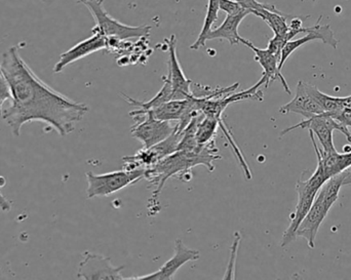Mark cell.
<instances>
[{
	"instance_id": "cell-21",
	"label": "cell",
	"mask_w": 351,
	"mask_h": 280,
	"mask_svg": "<svg viewBox=\"0 0 351 280\" xmlns=\"http://www.w3.org/2000/svg\"><path fill=\"white\" fill-rule=\"evenodd\" d=\"M219 10H220V8H219V0H208V10H206V18H204L202 31H200L195 42L190 45V49L197 51L200 47L206 45V36H208V33L213 30L212 27L214 23L218 20Z\"/></svg>"
},
{
	"instance_id": "cell-12",
	"label": "cell",
	"mask_w": 351,
	"mask_h": 280,
	"mask_svg": "<svg viewBox=\"0 0 351 280\" xmlns=\"http://www.w3.org/2000/svg\"><path fill=\"white\" fill-rule=\"evenodd\" d=\"M331 207V205H328L321 196L317 195L311 209L299 225L296 236L297 238H304L308 244L309 248H315L317 232H319V227H321L322 223L329 214Z\"/></svg>"
},
{
	"instance_id": "cell-6",
	"label": "cell",
	"mask_w": 351,
	"mask_h": 280,
	"mask_svg": "<svg viewBox=\"0 0 351 280\" xmlns=\"http://www.w3.org/2000/svg\"><path fill=\"white\" fill-rule=\"evenodd\" d=\"M297 129H307L313 135L317 136L325 152H333L336 150L333 141L334 131H341L346 136H348L350 133V129L348 127L340 125V123H338L329 113L313 115V116L309 117V118H305L304 120L300 121L298 125L287 127L280 133V137Z\"/></svg>"
},
{
	"instance_id": "cell-26",
	"label": "cell",
	"mask_w": 351,
	"mask_h": 280,
	"mask_svg": "<svg viewBox=\"0 0 351 280\" xmlns=\"http://www.w3.org/2000/svg\"><path fill=\"white\" fill-rule=\"evenodd\" d=\"M0 209L4 213H8L12 209V203L2 194L1 190H0Z\"/></svg>"
},
{
	"instance_id": "cell-10",
	"label": "cell",
	"mask_w": 351,
	"mask_h": 280,
	"mask_svg": "<svg viewBox=\"0 0 351 280\" xmlns=\"http://www.w3.org/2000/svg\"><path fill=\"white\" fill-rule=\"evenodd\" d=\"M169 49V73L168 77L172 82L173 97L172 100H184L193 96L191 90L192 81L186 77L183 69L178 61L177 57V38L175 35H171L168 39Z\"/></svg>"
},
{
	"instance_id": "cell-25",
	"label": "cell",
	"mask_w": 351,
	"mask_h": 280,
	"mask_svg": "<svg viewBox=\"0 0 351 280\" xmlns=\"http://www.w3.org/2000/svg\"><path fill=\"white\" fill-rule=\"evenodd\" d=\"M10 99H12V94H10V86H8V80L0 68V113H1L4 104L6 102H10Z\"/></svg>"
},
{
	"instance_id": "cell-31",
	"label": "cell",
	"mask_w": 351,
	"mask_h": 280,
	"mask_svg": "<svg viewBox=\"0 0 351 280\" xmlns=\"http://www.w3.org/2000/svg\"><path fill=\"white\" fill-rule=\"evenodd\" d=\"M313 1H315V0H313Z\"/></svg>"
},
{
	"instance_id": "cell-23",
	"label": "cell",
	"mask_w": 351,
	"mask_h": 280,
	"mask_svg": "<svg viewBox=\"0 0 351 280\" xmlns=\"http://www.w3.org/2000/svg\"><path fill=\"white\" fill-rule=\"evenodd\" d=\"M241 234L239 231L234 233V240H233L232 246L230 249V257H229L228 265H227L226 272H225L223 279H234L235 261H237V251H239V244H241Z\"/></svg>"
},
{
	"instance_id": "cell-11",
	"label": "cell",
	"mask_w": 351,
	"mask_h": 280,
	"mask_svg": "<svg viewBox=\"0 0 351 280\" xmlns=\"http://www.w3.org/2000/svg\"><path fill=\"white\" fill-rule=\"evenodd\" d=\"M322 16L317 21V24L313 27H307L306 33L304 36L301 38L296 39V40H290L286 43L284 49L282 51V55H280V61L278 64V68L280 70L282 69L285 63L287 60L289 59L291 55L294 53L295 51L302 47V45L306 44V43L311 42L313 40H322L326 44L331 45L333 49H337L338 40L334 36V32L332 31L330 25H324L321 26Z\"/></svg>"
},
{
	"instance_id": "cell-3",
	"label": "cell",
	"mask_w": 351,
	"mask_h": 280,
	"mask_svg": "<svg viewBox=\"0 0 351 280\" xmlns=\"http://www.w3.org/2000/svg\"><path fill=\"white\" fill-rule=\"evenodd\" d=\"M327 180V177L324 174L321 166L317 164L315 172L307 180L300 179L297 182L296 190L298 193V203H297L296 209L292 215L290 225L282 236V242H280L282 248L289 246L291 242L296 240V232L299 225L311 209L319 189Z\"/></svg>"
},
{
	"instance_id": "cell-17",
	"label": "cell",
	"mask_w": 351,
	"mask_h": 280,
	"mask_svg": "<svg viewBox=\"0 0 351 280\" xmlns=\"http://www.w3.org/2000/svg\"><path fill=\"white\" fill-rule=\"evenodd\" d=\"M251 14L249 10L235 16L227 14L224 22L220 27L210 31L206 36V41L214 40V39H226L231 45L239 44L243 40V37L239 34V27L243 18Z\"/></svg>"
},
{
	"instance_id": "cell-16",
	"label": "cell",
	"mask_w": 351,
	"mask_h": 280,
	"mask_svg": "<svg viewBox=\"0 0 351 280\" xmlns=\"http://www.w3.org/2000/svg\"><path fill=\"white\" fill-rule=\"evenodd\" d=\"M309 137L313 142V147L317 152V164L321 166L324 174L329 180L331 177L348 170L351 166V151L339 153L337 150L333 152H325L317 147L315 135L309 131Z\"/></svg>"
},
{
	"instance_id": "cell-15",
	"label": "cell",
	"mask_w": 351,
	"mask_h": 280,
	"mask_svg": "<svg viewBox=\"0 0 351 280\" xmlns=\"http://www.w3.org/2000/svg\"><path fill=\"white\" fill-rule=\"evenodd\" d=\"M280 113L288 114V113H296L302 115L305 118L313 116V115L326 113L321 105L307 92L305 88L304 81L300 80L297 84L296 94L291 102L287 103L280 107Z\"/></svg>"
},
{
	"instance_id": "cell-13",
	"label": "cell",
	"mask_w": 351,
	"mask_h": 280,
	"mask_svg": "<svg viewBox=\"0 0 351 280\" xmlns=\"http://www.w3.org/2000/svg\"><path fill=\"white\" fill-rule=\"evenodd\" d=\"M107 49V37L100 33H93L90 38L80 41L71 49L60 55V60L53 67L55 73H61L68 65L84 59L90 53Z\"/></svg>"
},
{
	"instance_id": "cell-24",
	"label": "cell",
	"mask_w": 351,
	"mask_h": 280,
	"mask_svg": "<svg viewBox=\"0 0 351 280\" xmlns=\"http://www.w3.org/2000/svg\"><path fill=\"white\" fill-rule=\"evenodd\" d=\"M219 8L220 10H223L230 16H235L247 10L234 0H219Z\"/></svg>"
},
{
	"instance_id": "cell-14",
	"label": "cell",
	"mask_w": 351,
	"mask_h": 280,
	"mask_svg": "<svg viewBox=\"0 0 351 280\" xmlns=\"http://www.w3.org/2000/svg\"><path fill=\"white\" fill-rule=\"evenodd\" d=\"M241 43L247 45L249 49L254 51V53H255V61H257L261 65V67L263 68V76L262 77L264 78V81H265V84H264L265 88H268L271 82L278 79L282 82L286 92L291 94L290 86H289L287 80L285 79L284 75L282 74V70H280V68H278L280 58L276 57L274 53L268 51L267 49H262L255 47L247 39L243 38Z\"/></svg>"
},
{
	"instance_id": "cell-28",
	"label": "cell",
	"mask_w": 351,
	"mask_h": 280,
	"mask_svg": "<svg viewBox=\"0 0 351 280\" xmlns=\"http://www.w3.org/2000/svg\"><path fill=\"white\" fill-rule=\"evenodd\" d=\"M5 178H3V177H0V188H1V187L5 186Z\"/></svg>"
},
{
	"instance_id": "cell-22",
	"label": "cell",
	"mask_w": 351,
	"mask_h": 280,
	"mask_svg": "<svg viewBox=\"0 0 351 280\" xmlns=\"http://www.w3.org/2000/svg\"><path fill=\"white\" fill-rule=\"evenodd\" d=\"M218 127H220L218 119L204 114L196 129V141L198 145H206L208 142L216 139Z\"/></svg>"
},
{
	"instance_id": "cell-4",
	"label": "cell",
	"mask_w": 351,
	"mask_h": 280,
	"mask_svg": "<svg viewBox=\"0 0 351 280\" xmlns=\"http://www.w3.org/2000/svg\"><path fill=\"white\" fill-rule=\"evenodd\" d=\"M145 168H132L127 166H123V170L106 173V174L97 175L92 172L86 173V177L88 181L86 199L105 197L119 192L125 187L139 182L141 179H145Z\"/></svg>"
},
{
	"instance_id": "cell-27",
	"label": "cell",
	"mask_w": 351,
	"mask_h": 280,
	"mask_svg": "<svg viewBox=\"0 0 351 280\" xmlns=\"http://www.w3.org/2000/svg\"><path fill=\"white\" fill-rule=\"evenodd\" d=\"M289 28L295 29V30H301L303 28V20L300 18H294L291 21Z\"/></svg>"
},
{
	"instance_id": "cell-1",
	"label": "cell",
	"mask_w": 351,
	"mask_h": 280,
	"mask_svg": "<svg viewBox=\"0 0 351 280\" xmlns=\"http://www.w3.org/2000/svg\"><path fill=\"white\" fill-rule=\"evenodd\" d=\"M25 44V43H24ZM20 45L2 55L0 68L8 80L12 99L2 108V119L19 137L21 129L31 121H41L61 137L69 135L82 120L88 107L57 92L40 79L21 57Z\"/></svg>"
},
{
	"instance_id": "cell-5",
	"label": "cell",
	"mask_w": 351,
	"mask_h": 280,
	"mask_svg": "<svg viewBox=\"0 0 351 280\" xmlns=\"http://www.w3.org/2000/svg\"><path fill=\"white\" fill-rule=\"evenodd\" d=\"M84 3L92 12L96 26L93 33H100L107 38H117L121 40L136 38V37H147L152 32V26H128L113 18L104 8V0H77Z\"/></svg>"
},
{
	"instance_id": "cell-29",
	"label": "cell",
	"mask_w": 351,
	"mask_h": 280,
	"mask_svg": "<svg viewBox=\"0 0 351 280\" xmlns=\"http://www.w3.org/2000/svg\"><path fill=\"white\" fill-rule=\"evenodd\" d=\"M346 139H348V141L351 144V133H350L348 136H346Z\"/></svg>"
},
{
	"instance_id": "cell-7",
	"label": "cell",
	"mask_w": 351,
	"mask_h": 280,
	"mask_svg": "<svg viewBox=\"0 0 351 280\" xmlns=\"http://www.w3.org/2000/svg\"><path fill=\"white\" fill-rule=\"evenodd\" d=\"M134 125L131 129L132 137L139 140L143 148H150L166 140L172 135L176 125L172 121L160 120L152 115H136L133 116Z\"/></svg>"
},
{
	"instance_id": "cell-2",
	"label": "cell",
	"mask_w": 351,
	"mask_h": 280,
	"mask_svg": "<svg viewBox=\"0 0 351 280\" xmlns=\"http://www.w3.org/2000/svg\"><path fill=\"white\" fill-rule=\"evenodd\" d=\"M218 151L216 139H214L195 151L178 150L152 168H147L145 179L156 186V190L152 193V201L148 205L149 214L156 215L160 211V193L169 179L188 174L192 168L198 166H204L208 168V172H214V162L222 158L219 155Z\"/></svg>"
},
{
	"instance_id": "cell-19",
	"label": "cell",
	"mask_w": 351,
	"mask_h": 280,
	"mask_svg": "<svg viewBox=\"0 0 351 280\" xmlns=\"http://www.w3.org/2000/svg\"><path fill=\"white\" fill-rule=\"evenodd\" d=\"M305 88L307 92L321 105L326 113L330 115H335L336 113L343 110L348 103L350 102L351 96L348 97H332L329 94L322 92L317 86H311V84L304 82Z\"/></svg>"
},
{
	"instance_id": "cell-30",
	"label": "cell",
	"mask_w": 351,
	"mask_h": 280,
	"mask_svg": "<svg viewBox=\"0 0 351 280\" xmlns=\"http://www.w3.org/2000/svg\"><path fill=\"white\" fill-rule=\"evenodd\" d=\"M234 1H237V0H234Z\"/></svg>"
},
{
	"instance_id": "cell-18",
	"label": "cell",
	"mask_w": 351,
	"mask_h": 280,
	"mask_svg": "<svg viewBox=\"0 0 351 280\" xmlns=\"http://www.w3.org/2000/svg\"><path fill=\"white\" fill-rule=\"evenodd\" d=\"M121 96L125 99V102L129 103L132 106L138 107V109L130 112V116H135V115L142 114V113L152 110V109L158 108L160 105L172 100V82H171L170 78L168 76H165L164 86H162V90L148 102H141V101L135 100V99L131 98V97L127 96V94H123V92H121Z\"/></svg>"
},
{
	"instance_id": "cell-8",
	"label": "cell",
	"mask_w": 351,
	"mask_h": 280,
	"mask_svg": "<svg viewBox=\"0 0 351 280\" xmlns=\"http://www.w3.org/2000/svg\"><path fill=\"white\" fill-rule=\"evenodd\" d=\"M125 266H113L107 257L95 253L86 252L78 266L80 279H125L121 275Z\"/></svg>"
},
{
	"instance_id": "cell-20",
	"label": "cell",
	"mask_w": 351,
	"mask_h": 280,
	"mask_svg": "<svg viewBox=\"0 0 351 280\" xmlns=\"http://www.w3.org/2000/svg\"><path fill=\"white\" fill-rule=\"evenodd\" d=\"M255 16H259L267 23L268 26L274 31V35H285L289 30V24L286 16L280 10H276L274 4L265 3L264 8L254 12Z\"/></svg>"
},
{
	"instance_id": "cell-9",
	"label": "cell",
	"mask_w": 351,
	"mask_h": 280,
	"mask_svg": "<svg viewBox=\"0 0 351 280\" xmlns=\"http://www.w3.org/2000/svg\"><path fill=\"white\" fill-rule=\"evenodd\" d=\"M200 253L193 249L187 248L181 240L175 242L174 255L170 260L167 261L158 271L152 275L142 277H125V279H174L177 271L188 262L199 260Z\"/></svg>"
}]
</instances>
